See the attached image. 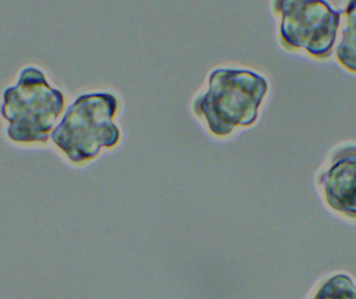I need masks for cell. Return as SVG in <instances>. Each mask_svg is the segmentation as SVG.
Returning a JSON list of instances; mask_svg holds the SVG:
<instances>
[{"mask_svg":"<svg viewBox=\"0 0 356 299\" xmlns=\"http://www.w3.org/2000/svg\"><path fill=\"white\" fill-rule=\"evenodd\" d=\"M64 108L62 92L48 83L41 70L27 67L21 71L17 85L4 91L0 112L8 122L10 141L45 144Z\"/></svg>","mask_w":356,"mask_h":299,"instance_id":"obj_1","label":"cell"},{"mask_svg":"<svg viewBox=\"0 0 356 299\" xmlns=\"http://www.w3.org/2000/svg\"><path fill=\"white\" fill-rule=\"evenodd\" d=\"M267 91V80L252 71L218 69L209 77V91L195 101L194 110L205 117L216 135H229L234 127L257 120Z\"/></svg>","mask_w":356,"mask_h":299,"instance_id":"obj_2","label":"cell"},{"mask_svg":"<svg viewBox=\"0 0 356 299\" xmlns=\"http://www.w3.org/2000/svg\"><path fill=\"white\" fill-rule=\"evenodd\" d=\"M115 96L86 94L69 106L60 124L50 135L52 143L74 163L95 158L104 147H114L120 131L113 123L116 112Z\"/></svg>","mask_w":356,"mask_h":299,"instance_id":"obj_3","label":"cell"},{"mask_svg":"<svg viewBox=\"0 0 356 299\" xmlns=\"http://www.w3.org/2000/svg\"><path fill=\"white\" fill-rule=\"evenodd\" d=\"M274 6L282 16L280 37L286 47L307 50L314 58L332 55L342 10L325 1L284 0Z\"/></svg>","mask_w":356,"mask_h":299,"instance_id":"obj_4","label":"cell"},{"mask_svg":"<svg viewBox=\"0 0 356 299\" xmlns=\"http://www.w3.org/2000/svg\"><path fill=\"white\" fill-rule=\"evenodd\" d=\"M318 184L332 209L356 219V146L334 151Z\"/></svg>","mask_w":356,"mask_h":299,"instance_id":"obj_5","label":"cell"},{"mask_svg":"<svg viewBox=\"0 0 356 299\" xmlns=\"http://www.w3.org/2000/svg\"><path fill=\"white\" fill-rule=\"evenodd\" d=\"M345 14L346 27L337 47V58L345 69L356 73V0L347 4Z\"/></svg>","mask_w":356,"mask_h":299,"instance_id":"obj_6","label":"cell"},{"mask_svg":"<svg viewBox=\"0 0 356 299\" xmlns=\"http://www.w3.org/2000/svg\"><path fill=\"white\" fill-rule=\"evenodd\" d=\"M314 299H356V287L348 275H337L321 286Z\"/></svg>","mask_w":356,"mask_h":299,"instance_id":"obj_7","label":"cell"}]
</instances>
